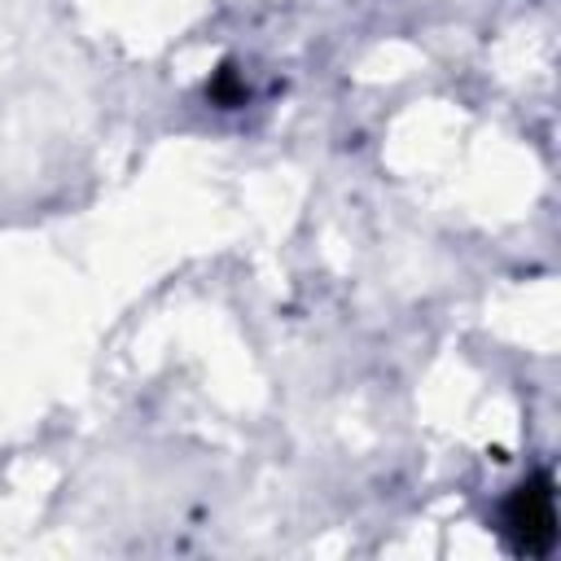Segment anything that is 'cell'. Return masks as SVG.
<instances>
[{"label":"cell","mask_w":561,"mask_h":561,"mask_svg":"<svg viewBox=\"0 0 561 561\" xmlns=\"http://www.w3.org/2000/svg\"><path fill=\"white\" fill-rule=\"evenodd\" d=\"M504 526L513 535V548L526 557H543L557 539V508H552V482L548 478H530L526 486H517V495L504 508Z\"/></svg>","instance_id":"obj_1"}]
</instances>
